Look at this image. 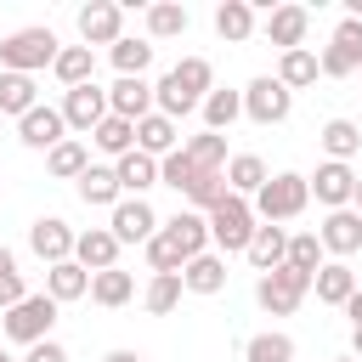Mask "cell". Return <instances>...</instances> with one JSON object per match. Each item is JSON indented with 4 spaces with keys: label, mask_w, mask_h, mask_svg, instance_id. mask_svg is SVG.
<instances>
[{
    "label": "cell",
    "mask_w": 362,
    "mask_h": 362,
    "mask_svg": "<svg viewBox=\"0 0 362 362\" xmlns=\"http://www.w3.org/2000/svg\"><path fill=\"white\" fill-rule=\"evenodd\" d=\"M57 34L51 28H17L11 40H0V68L6 74H34V68H51L57 62Z\"/></svg>",
    "instance_id": "6da1fadb"
},
{
    "label": "cell",
    "mask_w": 362,
    "mask_h": 362,
    "mask_svg": "<svg viewBox=\"0 0 362 362\" xmlns=\"http://www.w3.org/2000/svg\"><path fill=\"white\" fill-rule=\"evenodd\" d=\"M311 204V187H305V175H294V170H283V175H266V187L255 192V215L260 221H294L300 209Z\"/></svg>",
    "instance_id": "7a4b0ae2"
},
{
    "label": "cell",
    "mask_w": 362,
    "mask_h": 362,
    "mask_svg": "<svg viewBox=\"0 0 362 362\" xmlns=\"http://www.w3.org/2000/svg\"><path fill=\"white\" fill-rule=\"evenodd\" d=\"M51 322H57V300H51V294H23V300L6 311V334L23 339V345L51 339Z\"/></svg>",
    "instance_id": "3957f363"
},
{
    "label": "cell",
    "mask_w": 362,
    "mask_h": 362,
    "mask_svg": "<svg viewBox=\"0 0 362 362\" xmlns=\"http://www.w3.org/2000/svg\"><path fill=\"white\" fill-rule=\"evenodd\" d=\"M204 221H209V238H215L226 255H232V249H249V232H255V209H249L238 192H232V198H221V204H215Z\"/></svg>",
    "instance_id": "277c9868"
},
{
    "label": "cell",
    "mask_w": 362,
    "mask_h": 362,
    "mask_svg": "<svg viewBox=\"0 0 362 362\" xmlns=\"http://www.w3.org/2000/svg\"><path fill=\"white\" fill-rule=\"evenodd\" d=\"M305 288H311V277H305V272H294V266H277V272H266V277L255 283V300H260V311H272V317H288V311L305 300Z\"/></svg>",
    "instance_id": "5b68a950"
},
{
    "label": "cell",
    "mask_w": 362,
    "mask_h": 362,
    "mask_svg": "<svg viewBox=\"0 0 362 362\" xmlns=\"http://www.w3.org/2000/svg\"><path fill=\"white\" fill-rule=\"evenodd\" d=\"M288 107H294V96H288L272 74L249 79V90H243V113H249L255 124H283V119H288Z\"/></svg>",
    "instance_id": "8992f818"
},
{
    "label": "cell",
    "mask_w": 362,
    "mask_h": 362,
    "mask_svg": "<svg viewBox=\"0 0 362 362\" xmlns=\"http://www.w3.org/2000/svg\"><path fill=\"white\" fill-rule=\"evenodd\" d=\"M74 226L62 221V215H40L34 226H28V249L45 260V266H57V260H74Z\"/></svg>",
    "instance_id": "52a82bcc"
},
{
    "label": "cell",
    "mask_w": 362,
    "mask_h": 362,
    "mask_svg": "<svg viewBox=\"0 0 362 362\" xmlns=\"http://www.w3.org/2000/svg\"><path fill=\"white\" fill-rule=\"evenodd\" d=\"M107 232H113L119 243H147V238L158 232V215H153V204H147V198H119V204H113Z\"/></svg>",
    "instance_id": "ba28073f"
},
{
    "label": "cell",
    "mask_w": 362,
    "mask_h": 362,
    "mask_svg": "<svg viewBox=\"0 0 362 362\" xmlns=\"http://www.w3.org/2000/svg\"><path fill=\"white\" fill-rule=\"evenodd\" d=\"M79 40H85V45H119V40H124V11H119L113 0H90V6L79 11Z\"/></svg>",
    "instance_id": "9c48e42d"
},
{
    "label": "cell",
    "mask_w": 362,
    "mask_h": 362,
    "mask_svg": "<svg viewBox=\"0 0 362 362\" xmlns=\"http://www.w3.org/2000/svg\"><path fill=\"white\" fill-rule=\"evenodd\" d=\"M107 119V90H96V79L90 85H74L68 96H62V124H74V130H96Z\"/></svg>",
    "instance_id": "30bf717a"
},
{
    "label": "cell",
    "mask_w": 362,
    "mask_h": 362,
    "mask_svg": "<svg viewBox=\"0 0 362 362\" xmlns=\"http://www.w3.org/2000/svg\"><path fill=\"white\" fill-rule=\"evenodd\" d=\"M305 187L317 192V204H328V209H351V192H356V175H351V164H317V175H305Z\"/></svg>",
    "instance_id": "8fae6325"
},
{
    "label": "cell",
    "mask_w": 362,
    "mask_h": 362,
    "mask_svg": "<svg viewBox=\"0 0 362 362\" xmlns=\"http://www.w3.org/2000/svg\"><path fill=\"white\" fill-rule=\"evenodd\" d=\"M317 243L328 249V255H356L362 249V215L356 209H328V221H322V232H317Z\"/></svg>",
    "instance_id": "7c38bea8"
},
{
    "label": "cell",
    "mask_w": 362,
    "mask_h": 362,
    "mask_svg": "<svg viewBox=\"0 0 362 362\" xmlns=\"http://www.w3.org/2000/svg\"><path fill=\"white\" fill-rule=\"evenodd\" d=\"M305 28H311V11L305 6H272L266 11V40L283 45V51H300L305 45Z\"/></svg>",
    "instance_id": "4fadbf2b"
},
{
    "label": "cell",
    "mask_w": 362,
    "mask_h": 362,
    "mask_svg": "<svg viewBox=\"0 0 362 362\" xmlns=\"http://www.w3.org/2000/svg\"><path fill=\"white\" fill-rule=\"evenodd\" d=\"M107 113L141 124V119L153 113V85H147V79H119V85L107 90Z\"/></svg>",
    "instance_id": "5bb4252c"
},
{
    "label": "cell",
    "mask_w": 362,
    "mask_h": 362,
    "mask_svg": "<svg viewBox=\"0 0 362 362\" xmlns=\"http://www.w3.org/2000/svg\"><path fill=\"white\" fill-rule=\"evenodd\" d=\"M74 260L96 277V272H107V266L119 260V238H113L107 226H90V232H79V238H74Z\"/></svg>",
    "instance_id": "9a60e30c"
},
{
    "label": "cell",
    "mask_w": 362,
    "mask_h": 362,
    "mask_svg": "<svg viewBox=\"0 0 362 362\" xmlns=\"http://www.w3.org/2000/svg\"><path fill=\"white\" fill-rule=\"evenodd\" d=\"M62 130H68V124H62V107H28V113L17 119V136H23L28 147H45V153L62 141Z\"/></svg>",
    "instance_id": "2e32d148"
},
{
    "label": "cell",
    "mask_w": 362,
    "mask_h": 362,
    "mask_svg": "<svg viewBox=\"0 0 362 362\" xmlns=\"http://www.w3.org/2000/svg\"><path fill=\"white\" fill-rule=\"evenodd\" d=\"M243 255L255 260V272H277V266H283V255H288V232L266 221V226H255V232H249V249H243Z\"/></svg>",
    "instance_id": "e0dca14e"
},
{
    "label": "cell",
    "mask_w": 362,
    "mask_h": 362,
    "mask_svg": "<svg viewBox=\"0 0 362 362\" xmlns=\"http://www.w3.org/2000/svg\"><path fill=\"white\" fill-rule=\"evenodd\" d=\"M181 288H192V294H221L226 288V260L221 255H192L187 266H181Z\"/></svg>",
    "instance_id": "ac0fdd59"
},
{
    "label": "cell",
    "mask_w": 362,
    "mask_h": 362,
    "mask_svg": "<svg viewBox=\"0 0 362 362\" xmlns=\"http://www.w3.org/2000/svg\"><path fill=\"white\" fill-rule=\"evenodd\" d=\"M45 294L62 305V300H79V294H90V272L79 266V260H57V266H45Z\"/></svg>",
    "instance_id": "d6986e66"
},
{
    "label": "cell",
    "mask_w": 362,
    "mask_h": 362,
    "mask_svg": "<svg viewBox=\"0 0 362 362\" xmlns=\"http://www.w3.org/2000/svg\"><path fill=\"white\" fill-rule=\"evenodd\" d=\"M136 153H147V158H170V153H175V119L147 113V119L136 124Z\"/></svg>",
    "instance_id": "ffe728a7"
},
{
    "label": "cell",
    "mask_w": 362,
    "mask_h": 362,
    "mask_svg": "<svg viewBox=\"0 0 362 362\" xmlns=\"http://www.w3.org/2000/svg\"><path fill=\"white\" fill-rule=\"evenodd\" d=\"M311 288H317V300H322V305H345V300L356 294V272H351L345 260H328V266L311 277Z\"/></svg>",
    "instance_id": "44dd1931"
},
{
    "label": "cell",
    "mask_w": 362,
    "mask_h": 362,
    "mask_svg": "<svg viewBox=\"0 0 362 362\" xmlns=\"http://www.w3.org/2000/svg\"><path fill=\"white\" fill-rule=\"evenodd\" d=\"M45 170L57 175V181H79L85 170H90V153H85V141H74V136H62L51 153H45Z\"/></svg>",
    "instance_id": "7402d4cb"
},
{
    "label": "cell",
    "mask_w": 362,
    "mask_h": 362,
    "mask_svg": "<svg viewBox=\"0 0 362 362\" xmlns=\"http://www.w3.org/2000/svg\"><path fill=\"white\" fill-rule=\"evenodd\" d=\"M113 175H119V192H147V187H158V158H147V153H124L119 164H113Z\"/></svg>",
    "instance_id": "603a6c76"
},
{
    "label": "cell",
    "mask_w": 362,
    "mask_h": 362,
    "mask_svg": "<svg viewBox=\"0 0 362 362\" xmlns=\"http://www.w3.org/2000/svg\"><path fill=\"white\" fill-rule=\"evenodd\" d=\"M170 238H175V249L192 260V255H204V243H209V221L198 215V209H175V221L164 226Z\"/></svg>",
    "instance_id": "cb8c5ba5"
},
{
    "label": "cell",
    "mask_w": 362,
    "mask_h": 362,
    "mask_svg": "<svg viewBox=\"0 0 362 362\" xmlns=\"http://www.w3.org/2000/svg\"><path fill=\"white\" fill-rule=\"evenodd\" d=\"M215 34L232 40V45L249 40V34H255V6H249V0H221V6H215Z\"/></svg>",
    "instance_id": "d4e9b609"
},
{
    "label": "cell",
    "mask_w": 362,
    "mask_h": 362,
    "mask_svg": "<svg viewBox=\"0 0 362 362\" xmlns=\"http://www.w3.org/2000/svg\"><path fill=\"white\" fill-rule=\"evenodd\" d=\"M51 74L74 90V85H90V74H96V57H90V45H62L57 51V62H51Z\"/></svg>",
    "instance_id": "484cf974"
},
{
    "label": "cell",
    "mask_w": 362,
    "mask_h": 362,
    "mask_svg": "<svg viewBox=\"0 0 362 362\" xmlns=\"http://www.w3.org/2000/svg\"><path fill=\"white\" fill-rule=\"evenodd\" d=\"M317 74H322V68H317V51H305V45H300V51H283V62H277V74H272V79L294 96V90H300V85H311Z\"/></svg>",
    "instance_id": "4316f807"
},
{
    "label": "cell",
    "mask_w": 362,
    "mask_h": 362,
    "mask_svg": "<svg viewBox=\"0 0 362 362\" xmlns=\"http://www.w3.org/2000/svg\"><path fill=\"white\" fill-rule=\"evenodd\" d=\"M187 6L181 0H158V6H147V34L153 40H175V34H187Z\"/></svg>",
    "instance_id": "83f0119b"
},
{
    "label": "cell",
    "mask_w": 362,
    "mask_h": 362,
    "mask_svg": "<svg viewBox=\"0 0 362 362\" xmlns=\"http://www.w3.org/2000/svg\"><path fill=\"white\" fill-rule=\"evenodd\" d=\"M90 141H96L102 153L124 158V153H136V124H130V119H113V113H107V119H102V124L90 130Z\"/></svg>",
    "instance_id": "f1b7e54d"
},
{
    "label": "cell",
    "mask_w": 362,
    "mask_h": 362,
    "mask_svg": "<svg viewBox=\"0 0 362 362\" xmlns=\"http://www.w3.org/2000/svg\"><path fill=\"white\" fill-rule=\"evenodd\" d=\"M317 141H322V153H328V158H334V164H345V158H351V153H356V147H362V130H356V124H351V119H328V124H322V136H317Z\"/></svg>",
    "instance_id": "f546056e"
},
{
    "label": "cell",
    "mask_w": 362,
    "mask_h": 362,
    "mask_svg": "<svg viewBox=\"0 0 362 362\" xmlns=\"http://www.w3.org/2000/svg\"><path fill=\"white\" fill-rule=\"evenodd\" d=\"M226 187L243 198V192H260L266 187V158H255V153H238V158H226Z\"/></svg>",
    "instance_id": "4dcf8cb0"
},
{
    "label": "cell",
    "mask_w": 362,
    "mask_h": 362,
    "mask_svg": "<svg viewBox=\"0 0 362 362\" xmlns=\"http://www.w3.org/2000/svg\"><path fill=\"white\" fill-rule=\"evenodd\" d=\"M130 294H136V277L119 272V266H107V272L90 277V300H96V305H124Z\"/></svg>",
    "instance_id": "1f68e13d"
},
{
    "label": "cell",
    "mask_w": 362,
    "mask_h": 362,
    "mask_svg": "<svg viewBox=\"0 0 362 362\" xmlns=\"http://www.w3.org/2000/svg\"><path fill=\"white\" fill-rule=\"evenodd\" d=\"M170 79H175V85H181V90H187L192 102H204V96H209V79H215V74H209V62H204V57H181V62L170 68Z\"/></svg>",
    "instance_id": "d6a6232c"
},
{
    "label": "cell",
    "mask_w": 362,
    "mask_h": 362,
    "mask_svg": "<svg viewBox=\"0 0 362 362\" xmlns=\"http://www.w3.org/2000/svg\"><path fill=\"white\" fill-rule=\"evenodd\" d=\"M198 107H204V124H209V130L221 136V130H226V124H232V119L243 113V96H238V90H209V96H204Z\"/></svg>",
    "instance_id": "836d02e7"
},
{
    "label": "cell",
    "mask_w": 362,
    "mask_h": 362,
    "mask_svg": "<svg viewBox=\"0 0 362 362\" xmlns=\"http://www.w3.org/2000/svg\"><path fill=\"white\" fill-rule=\"evenodd\" d=\"M181 153H187V158H192V164H198L204 175H209V170H226V136H215V130L192 136V141H187Z\"/></svg>",
    "instance_id": "e575fe53"
},
{
    "label": "cell",
    "mask_w": 362,
    "mask_h": 362,
    "mask_svg": "<svg viewBox=\"0 0 362 362\" xmlns=\"http://www.w3.org/2000/svg\"><path fill=\"white\" fill-rule=\"evenodd\" d=\"M79 198H85V204H119V175H113L107 164H90V170L79 175Z\"/></svg>",
    "instance_id": "d590c367"
},
{
    "label": "cell",
    "mask_w": 362,
    "mask_h": 362,
    "mask_svg": "<svg viewBox=\"0 0 362 362\" xmlns=\"http://www.w3.org/2000/svg\"><path fill=\"white\" fill-rule=\"evenodd\" d=\"M283 266H294V272L317 277V272H322V243H317V232H294V238H288V255H283Z\"/></svg>",
    "instance_id": "8d00e7d4"
},
{
    "label": "cell",
    "mask_w": 362,
    "mask_h": 362,
    "mask_svg": "<svg viewBox=\"0 0 362 362\" xmlns=\"http://www.w3.org/2000/svg\"><path fill=\"white\" fill-rule=\"evenodd\" d=\"M147 311L153 317H164V311H175L181 305V272H153V283H147Z\"/></svg>",
    "instance_id": "74e56055"
},
{
    "label": "cell",
    "mask_w": 362,
    "mask_h": 362,
    "mask_svg": "<svg viewBox=\"0 0 362 362\" xmlns=\"http://www.w3.org/2000/svg\"><path fill=\"white\" fill-rule=\"evenodd\" d=\"M28 107H40L34 102V79L28 74H0V113H28Z\"/></svg>",
    "instance_id": "f35d334b"
},
{
    "label": "cell",
    "mask_w": 362,
    "mask_h": 362,
    "mask_svg": "<svg viewBox=\"0 0 362 362\" xmlns=\"http://www.w3.org/2000/svg\"><path fill=\"white\" fill-rule=\"evenodd\" d=\"M147 62H153V45H147V40H119V45H113V68H119V79H141Z\"/></svg>",
    "instance_id": "ab89813d"
},
{
    "label": "cell",
    "mask_w": 362,
    "mask_h": 362,
    "mask_svg": "<svg viewBox=\"0 0 362 362\" xmlns=\"http://www.w3.org/2000/svg\"><path fill=\"white\" fill-rule=\"evenodd\" d=\"M198 175H204V170H198V164H192L187 153H170V158L158 164V181H164V187H175L181 198H187V192L198 187ZM209 175H215V170H209Z\"/></svg>",
    "instance_id": "60d3db41"
},
{
    "label": "cell",
    "mask_w": 362,
    "mask_h": 362,
    "mask_svg": "<svg viewBox=\"0 0 362 362\" xmlns=\"http://www.w3.org/2000/svg\"><path fill=\"white\" fill-rule=\"evenodd\" d=\"M243 362H294V339L288 334H255L243 345Z\"/></svg>",
    "instance_id": "b9f144b4"
},
{
    "label": "cell",
    "mask_w": 362,
    "mask_h": 362,
    "mask_svg": "<svg viewBox=\"0 0 362 362\" xmlns=\"http://www.w3.org/2000/svg\"><path fill=\"white\" fill-rule=\"evenodd\" d=\"M153 102H158V113H164V119H181V113H192V107H198V102H192V96H187V90L170 79V74L153 85Z\"/></svg>",
    "instance_id": "7bdbcfd3"
},
{
    "label": "cell",
    "mask_w": 362,
    "mask_h": 362,
    "mask_svg": "<svg viewBox=\"0 0 362 362\" xmlns=\"http://www.w3.org/2000/svg\"><path fill=\"white\" fill-rule=\"evenodd\" d=\"M147 266H153V272H181V266H187V255L175 249V238H170V232H153V238H147Z\"/></svg>",
    "instance_id": "ee69618b"
},
{
    "label": "cell",
    "mask_w": 362,
    "mask_h": 362,
    "mask_svg": "<svg viewBox=\"0 0 362 362\" xmlns=\"http://www.w3.org/2000/svg\"><path fill=\"white\" fill-rule=\"evenodd\" d=\"M317 68H322L328 79H345V74H356V68H362V51H351V45H328V51L317 57Z\"/></svg>",
    "instance_id": "f6af8a7d"
},
{
    "label": "cell",
    "mask_w": 362,
    "mask_h": 362,
    "mask_svg": "<svg viewBox=\"0 0 362 362\" xmlns=\"http://www.w3.org/2000/svg\"><path fill=\"white\" fill-rule=\"evenodd\" d=\"M187 198H192V209H215L221 198H232V187H226V170H215V175H198V187H192Z\"/></svg>",
    "instance_id": "bcb514c9"
},
{
    "label": "cell",
    "mask_w": 362,
    "mask_h": 362,
    "mask_svg": "<svg viewBox=\"0 0 362 362\" xmlns=\"http://www.w3.org/2000/svg\"><path fill=\"white\" fill-rule=\"evenodd\" d=\"M334 45H351V51H362V17H345V23L334 28Z\"/></svg>",
    "instance_id": "7dc6e473"
},
{
    "label": "cell",
    "mask_w": 362,
    "mask_h": 362,
    "mask_svg": "<svg viewBox=\"0 0 362 362\" xmlns=\"http://www.w3.org/2000/svg\"><path fill=\"white\" fill-rule=\"evenodd\" d=\"M23 362H68V351L57 345V339H40V345H28V356Z\"/></svg>",
    "instance_id": "c3c4849f"
},
{
    "label": "cell",
    "mask_w": 362,
    "mask_h": 362,
    "mask_svg": "<svg viewBox=\"0 0 362 362\" xmlns=\"http://www.w3.org/2000/svg\"><path fill=\"white\" fill-rule=\"evenodd\" d=\"M17 300H23V277H17V272H0V305L11 311Z\"/></svg>",
    "instance_id": "681fc988"
},
{
    "label": "cell",
    "mask_w": 362,
    "mask_h": 362,
    "mask_svg": "<svg viewBox=\"0 0 362 362\" xmlns=\"http://www.w3.org/2000/svg\"><path fill=\"white\" fill-rule=\"evenodd\" d=\"M345 317H351V328H362V288L345 300Z\"/></svg>",
    "instance_id": "f907efd6"
},
{
    "label": "cell",
    "mask_w": 362,
    "mask_h": 362,
    "mask_svg": "<svg viewBox=\"0 0 362 362\" xmlns=\"http://www.w3.org/2000/svg\"><path fill=\"white\" fill-rule=\"evenodd\" d=\"M102 362H141V356H136V351H107Z\"/></svg>",
    "instance_id": "816d5d0a"
},
{
    "label": "cell",
    "mask_w": 362,
    "mask_h": 362,
    "mask_svg": "<svg viewBox=\"0 0 362 362\" xmlns=\"http://www.w3.org/2000/svg\"><path fill=\"white\" fill-rule=\"evenodd\" d=\"M0 272H17V260H11V249H0Z\"/></svg>",
    "instance_id": "f5cc1de1"
},
{
    "label": "cell",
    "mask_w": 362,
    "mask_h": 362,
    "mask_svg": "<svg viewBox=\"0 0 362 362\" xmlns=\"http://www.w3.org/2000/svg\"><path fill=\"white\" fill-rule=\"evenodd\" d=\"M351 209L362 215V175H356V192H351Z\"/></svg>",
    "instance_id": "db71d44e"
},
{
    "label": "cell",
    "mask_w": 362,
    "mask_h": 362,
    "mask_svg": "<svg viewBox=\"0 0 362 362\" xmlns=\"http://www.w3.org/2000/svg\"><path fill=\"white\" fill-rule=\"evenodd\" d=\"M351 345H356V356H362V328H351Z\"/></svg>",
    "instance_id": "11a10c76"
},
{
    "label": "cell",
    "mask_w": 362,
    "mask_h": 362,
    "mask_svg": "<svg viewBox=\"0 0 362 362\" xmlns=\"http://www.w3.org/2000/svg\"><path fill=\"white\" fill-rule=\"evenodd\" d=\"M339 362H356V356H339Z\"/></svg>",
    "instance_id": "9f6ffc18"
},
{
    "label": "cell",
    "mask_w": 362,
    "mask_h": 362,
    "mask_svg": "<svg viewBox=\"0 0 362 362\" xmlns=\"http://www.w3.org/2000/svg\"><path fill=\"white\" fill-rule=\"evenodd\" d=\"M0 362H11V356H6V351H0Z\"/></svg>",
    "instance_id": "6f0895ef"
}]
</instances>
